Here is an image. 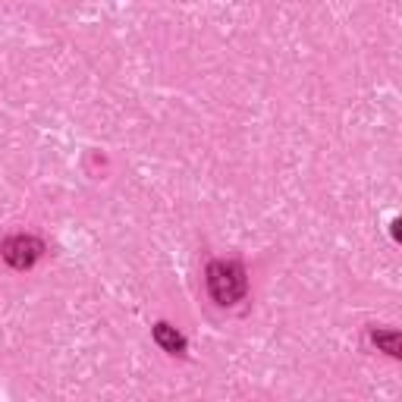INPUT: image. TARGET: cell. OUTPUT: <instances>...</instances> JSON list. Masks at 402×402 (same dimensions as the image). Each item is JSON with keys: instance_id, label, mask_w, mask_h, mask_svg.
Masks as SVG:
<instances>
[{"instance_id": "cell-2", "label": "cell", "mask_w": 402, "mask_h": 402, "mask_svg": "<svg viewBox=\"0 0 402 402\" xmlns=\"http://www.w3.org/2000/svg\"><path fill=\"white\" fill-rule=\"evenodd\" d=\"M154 340L161 343L167 352H183L186 349L183 333H176V327H170V324H157L154 327Z\"/></svg>"}, {"instance_id": "cell-1", "label": "cell", "mask_w": 402, "mask_h": 402, "mask_svg": "<svg viewBox=\"0 0 402 402\" xmlns=\"http://www.w3.org/2000/svg\"><path fill=\"white\" fill-rule=\"evenodd\" d=\"M208 286H211V296L217 298L220 305H233L236 298H242V293H246V273H242L239 264H211L208 271Z\"/></svg>"}]
</instances>
